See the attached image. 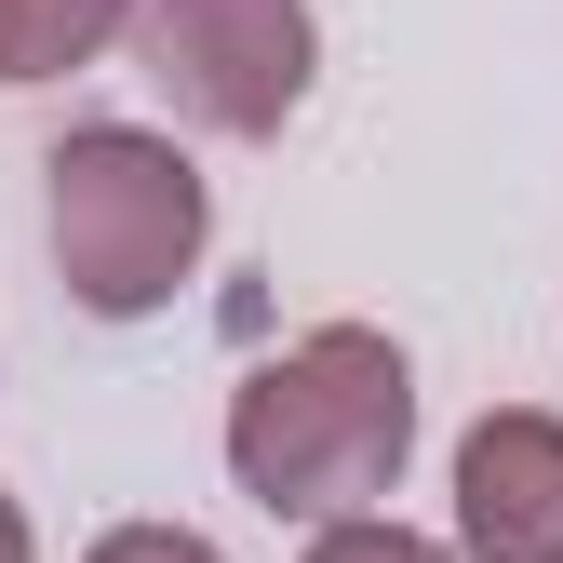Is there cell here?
<instances>
[{
  "mask_svg": "<svg viewBox=\"0 0 563 563\" xmlns=\"http://www.w3.org/2000/svg\"><path fill=\"white\" fill-rule=\"evenodd\" d=\"M416 456V363L376 322H309L296 349L229 389V483L268 523H335L376 510Z\"/></svg>",
  "mask_w": 563,
  "mask_h": 563,
  "instance_id": "6da1fadb",
  "label": "cell"
},
{
  "mask_svg": "<svg viewBox=\"0 0 563 563\" xmlns=\"http://www.w3.org/2000/svg\"><path fill=\"white\" fill-rule=\"evenodd\" d=\"M41 175H54V268H67V296H81L95 322L175 309V282L201 268V229H216V201H201V175H188L175 134L81 121Z\"/></svg>",
  "mask_w": 563,
  "mask_h": 563,
  "instance_id": "7a4b0ae2",
  "label": "cell"
},
{
  "mask_svg": "<svg viewBox=\"0 0 563 563\" xmlns=\"http://www.w3.org/2000/svg\"><path fill=\"white\" fill-rule=\"evenodd\" d=\"M121 41L148 54V81H162L201 134H242V148L309 108V67H322L309 0H134Z\"/></svg>",
  "mask_w": 563,
  "mask_h": 563,
  "instance_id": "3957f363",
  "label": "cell"
},
{
  "mask_svg": "<svg viewBox=\"0 0 563 563\" xmlns=\"http://www.w3.org/2000/svg\"><path fill=\"white\" fill-rule=\"evenodd\" d=\"M456 563H563V416L497 402L456 430Z\"/></svg>",
  "mask_w": 563,
  "mask_h": 563,
  "instance_id": "277c9868",
  "label": "cell"
},
{
  "mask_svg": "<svg viewBox=\"0 0 563 563\" xmlns=\"http://www.w3.org/2000/svg\"><path fill=\"white\" fill-rule=\"evenodd\" d=\"M121 14L134 0H0V81H67V67H95L108 41H121Z\"/></svg>",
  "mask_w": 563,
  "mask_h": 563,
  "instance_id": "5b68a950",
  "label": "cell"
},
{
  "mask_svg": "<svg viewBox=\"0 0 563 563\" xmlns=\"http://www.w3.org/2000/svg\"><path fill=\"white\" fill-rule=\"evenodd\" d=\"M309 563H456V550L416 537V523H389V510H335V523L309 537Z\"/></svg>",
  "mask_w": 563,
  "mask_h": 563,
  "instance_id": "8992f818",
  "label": "cell"
},
{
  "mask_svg": "<svg viewBox=\"0 0 563 563\" xmlns=\"http://www.w3.org/2000/svg\"><path fill=\"white\" fill-rule=\"evenodd\" d=\"M81 563H229V550L201 537V523H108Z\"/></svg>",
  "mask_w": 563,
  "mask_h": 563,
  "instance_id": "52a82bcc",
  "label": "cell"
},
{
  "mask_svg": "<svg viewBox=\"0 0 563 563\" xmlns=\"http://www.w3.org/2000/svg\"><path fill=\"white\" fill-rule=\"evenodd\" d=\"M0 563H41V537H27V510L0 497Z\"/></svg>",
  "mask_w": 563,
  "mask_h": 563,
  "instance_id": "ba28073f",
  "label": "cell"
}]
</instances>
